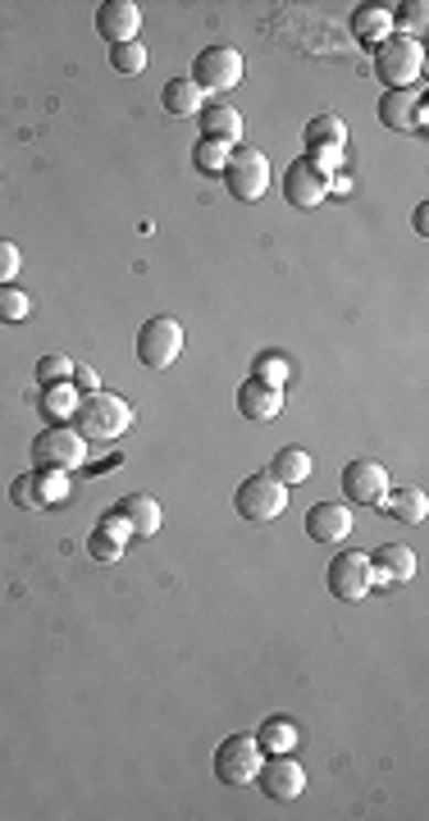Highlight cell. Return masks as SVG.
<instances>
[{"label": "cell", "instance_id": "obj_1", "mask_svg": "<svg viewBox=\"0 0 429 821\" xmlns=\"http://www.w3.org/2000/svg\"><path fill=\"white\" fill-rule=\"evenodd\" d=\"M74 434L83 443H115L128 425H133V410H128L124 397L106 393V388H96V393H83L78 406H74V416H69Z\"/></svg>", "mask_w": 429, "mask_h": 821}, {"label": "cell", "instance_id": "obj_8", "mask_svg": "<svg viewBox=\"0 0 429 821\" xmlns=\"http://www.w3.org/2000/svg\"><path fill=\"white\" fill-rule=\"evenodd\" d=\"M187 78L202 87V96L206 92H228V87L243 83V55L234 46H206V51H196Z\"/></svg>", "mask_w": 429, "mask_h": 821}, {"label": "cell", "instance_id": "obj_26", "mask_svg": "<svg viewBox=\"0 0 429 821\" xmlns=\"http://www.w3.org/2000/svg\"><path fill=\"white\" fill-rule=\"evenodd\" d=\"M297 739H302V731H297V726L288 722V716H270V722L256 731L260 753H292V748H297Z\"/></svg>", "mask_w": 429, "mask_h": 821}, {"label": "cell", "instance_id": "obj_36", "mask_svg": "<svg viewBox=\"0 0 429 821\" xmlns=\"http://www.w3.org/2000/svg\"><path fill=\"white\" fill-rule=\"evenodd\" d=\"M37 479H42V498H46V502H60V498H64V489H69V479H64V470H37Z\"/></svg>", "mask_w": 429, "mask_h": 821}, {"label": "cell", "instance_id": "obj_28", "mask_svg": "<svg viewBox=\"0 0 429 821\" xmlns=\"http://www.w3.org/2000/svg\"><path fill=\"white\" fill-rule=\"evenodd\" d=\"M74 406H78V393H74V384H51L46 393H42V410L51 416V425H64L74 416Z\"/></svg>", "mask_w": 429, "mask_h": 821}, {"label": "cell", "instance_id": "obj_31", "mask_svg": "<svg viewBox=\"0 0 429 821\" xmlns=\"http://www.w3.org/2000/svg\"><path fill=\"white\" fill-rule=\"evenodd\" d=\"M429 23V6L425 0H407V6H393V28H403V38H416V32Z\"/></svg>", "mask_w": 429, "mask_h": 821}, {"label": "cell", "instance_id": "obj_13", "mask_svg": "<svg viewBox=\"0 0 429 821\" xmlns=\"http://www.w3.org/2000/svg\"><path fill=\"white\" fill-rule=\"evenodd\" d=\"M138 28H142V10L133 0H106V6L96 10V32H101L110 46L138 42Z\"/></svg>", "mask_w": 429, "mask_h": 821}, {"label": "cell", "instance_id": "obj_34", "mask_svg": "<svg viewBox=\"0 0 429 821\" xmlns=\"http://www.w3.org/2000/svg\"><path fill=\"white\" fill-rule=\"evenodd\" d=\"M251 380H260V384H270V388H279L283 380H288V361L283 356H256V370H251Z\"/></svg>", "mask_w": 429, "mask_h": 821}, {"label": "cell", "instance_id": "obj_19", "mask_svg": "<svg viewBox=\"0 0 429 821\" xmlns=\"http://www.w3.org/2000/svg\"><path fill=\"white\" fill-rule=\"evenodd\" d=\"M238 410L247 420H275L279 410H283V393L279 388H270V384H260V380H247L243 388H238Z\"/></svg>", "mask_w": 429, "mask_h": 821}, {"label": "cell", "instance_id": "obj_32", "mask_svg": "<svg viewBox=\"0 0 429 821\" xmlns=\"http://www.w3.org/2000/svg\"><path fill=\"white\" fill-rule=\"evenodd\" d=\"M28 311H32V297H28V292L0 288V320H6V324H19V320H28Z\"/></svg>", "mask_w": 429, "mask_h": 821}, {"label": "cell", "instance_id": "obj_27", "mask_svg": "<svg viewBox=\"0 0 429 821\" xmlns=\"http://www.w3.org/2000/svg\"><path fill=\"white\" fill-rule=\"evenodd\" d=\"M228 156H234V147H224V142H211V137H202V142L192 147V169L196 174H206V179H219L224 174V164Z\"/></svg>", "mask_w": 429, "mask_h": 821}, {"label": "cell", "instance_id": "obj_30", "mask_svg": "<svg viewBox=\"0 0 429 821\" xmlns=\"http://www.w3.org/2000/svg\"><path fill=\"white\" fill-rule=\"evenodd\" d=\"M10 502H14L19 511H37V507H46V498H42V479H37V475H19L14 484H10Z\"/></svg>", "mask_w": 429, "mask_h": 821}, {"label": "cell", "instance_id": "obj_23", "mask_svg": "<svg viewBox=\"0 0 429 821\" xmlns=\"http://www.w3.org/2000/svg\"><path fill=\"white\" fill-rule=\"evenodd\" d=\"M352 38L366 42V46H379L393 38V6H361L352 14Z\"/></svg>", "mask_w": 429, "mask_h": 821}, {"label": "cell", "instance_id": "obj_12", "mask_svg": "<svg viewBox=\"0 0 429 821\" xmlns=\"http://www.w3.org/2000/svg\"><path fill=\"white\" fill-rule=\"evenodd\" d=\"M283 196H288V205H297V211H311V205H320L329 196V179L311 160H292L288 174H283Z\"/></svg>", "mask_w": 429, "mask_h": 821}, {"label": "cell", "instance_id": "obj_9", "mask_svg": "<svg viewBox=\"0 0 429 821\" xmlns=\"http://www.w3.org/2000/svg\"><path fill=\"white\" fill-rule=\"evenodd\" d=\"M324 585L334 598L343 603H361L371 589H375V575H371V557L366 553H339L324 571Z\"/></svg>", "mask_w": 429, "mask_h": 821}, {"label": "cell", "instance_id": "obj_11", "mask_svg": "<svg viewBox=\"0 0 429 821\" xmlns=\"http://www.w3.org/2000/svg\"><path fill=\"white\" fill-rule=\"evenodd\" d=\"M343 493H347V502H356V507H379V498L388 493V470H384L379 461H371V457L347 461V470H343Z\"/></svg>", "mask_w": 429, "mask_h": 821}, {"label": "cell", "instance_id": "obj_2", "mask_svg": "<svg viewBox=\"0 0 429 821\" xmlns=\"http://www.w3.org/2000/svg\"><path fill=\"white\" fill-rule=\"evenodd\" d=\"M425 74V46L416 38L393 32L388 42L375 46V78L388 83V92H411Z\"/></svg>", "mask_w": 429, "mask_h": 821}, {"label": "cell", "instance_id": "obj_20", "mask_svg": "<svg viewBox=\"0 0 429 821\" xmlns=\"http://www.w3.org/2000/svg\"><path fill=\"white\" fill-rule=\"evenodd\" d=\"M196 124H202V137H211V142H224V147H238L243 137V115L234 106H202V115H196Z\"/></svg>", "mask_w": 429, "mask_h": 821}, {"label": "cell", "instance_id": "obj_15", "mask_svg": "<svg viewBox=\"0 0 429 821\" xmlns=\"http://www.w3.org/2000/svg\"><path fill=\"white\" fill-rule=\"evenodd\" d=\"M371 575H375V585H407L416 575V553L403 543H384L371 553Z\"/></svg>", "mask_w": 429, "mask_h": 821}, {"label": "cell", "instance_id": "obj_21", "mask_svg": "<svg viewBox=\"0 0 429 821\" xmlns=\"http://www.w3.org/2000/svg\"><path fill=\"white\" fill-rule=\"evenodd\" d=\"M160 106L170 110L174 119H196L202 115V106H206V96H202V87H196L192 78H170L164 83V92H160Z\"/></svg>", "mask_w": 429, "mask_h": 821}, {"label": "cell", "instance_id": "obj_35", "mask_svg": "<svg viewBox=\"0 0 429 821\" xmlns=\"http://www.w3.org/2000/svg\"><path fill=\"white\" fill-rule=\"evenodd\" d=\"M23 269V256H19V247L14 243H6V237H0V288L6 284H14V274Z\"/></svg>", "mask_w": 429, "mask_h": 821}, {"label": "cell", "instance_id": "obj_10", "mask_svg": "<svg viewBox=\"0 0 429 821\" xmlns=\"http://www.w3.org/2000/svg\"><path fill=\"white\" fill-rule=\"evenodd\" d=\"M256 785H260V795H266V799H275V803H292L297 795L307 790V771L297 767V763L288 758V753H275L270 763H260Z\"/></svg>", "mask_w": 429, "mask_h": 821}, {"label": "cell", "instance_id": "obj_37", "mask_svg": "<svg viewBox=\"0 0 429 821\" xmlns=\"http://www.w3.org/2000/svg\"><path fill=\"white\" fill-rule=\"evenodd\" d=\"M69 384H78L83 393H96V370L78 361V365H74V374H69Z\"/></svg>", "mask_w": 429, "mask_h": 821}, {"label": "cell", "instance_id": "obj_17", "mask_svg": "<svg viewBox=\"0 0 429 821\" xmlns=\"http://www.w3.org/2000/svg\"><path fill=\"white\" fill-rule=\"evenodd\" d=\"M379 507L388 511L393 521H403V525H425V516H429V498H425L420 484H398V489H388V493L379 498Z\"/></svg>", "mask_w": 429, "mask_h": 821}, {"label": "cell", "instance_id": "obj_6", "mask_svg": "<svg viewBox=\"0 0 429 821\" xmlns=\"http://www.w3.org/2000/svg\"><path fill=\"white\" fill-rule=\"evenodd\" d=\"M260 744L251 731H238V735H228L219 748H215V776L224 785H256V771H260Z\"/></svg>", "mask_w": 429, "mask_h": 821}, {"label": "cell", "instance_id": "obj_18", "mask_svg": "<svg viewBox=\"0 0 429 821\" xmlns=\"http://www.w3.org/2000/svg\"><path fill=\"white\" fill-rule=\"evenodd\" d=\"M119 516H124V525H128V534H138V539H151V534H160V502L151 498V493H128L119 507Z\"/></svg>", "mask_w": 429, "mask_h": 821}, {"label": "cell", "instance_id": "obj_25", "mask_svg": "<svg viewBox=\"0 0 429 821\" xmlns=\"http://www.w3.org/2000/svg\"><path fill=\"white\" fill-rule=\"evenodd\" d=\"M416 106H420L416 92H384V100H379V124L393 128V132H403V128L416 124Z\"/></svg>", "mask_w": 429, "mask_h": 821}, {"label": "cell", "instance_id": "obj_16", "mask_svg": "<svg viewBox=\"0 0 429 821\" xmlns=\"http://www.w3.org/2000/svg\"><path fill=\"white\" fill-rule=\"evenodd\" d=\"M124 539H128L124 516H119V511H106L101 525H96V530L87 534V557H92V562H101V566L119 562V557H124Z\"/></svg>", "mask_w": 429, "mask_h": 821}, {"label": "cell", "instance_id": "obj_24", "mask_svg": "<svg viewBox=\"0 0 429 821\" xmlns=\"http://www.w3.org/2000/svg\"><path fill=\"white\" fill-rule=\"evenodd\" d=\"M347 147V124L339 115H315L307 124V151H343Z\"/></svg>", "mask_w": 429, "mask_h": 821}, {"label": "cell", "instance_id": "obj_4", "mask_svg": "<svg viewBox=\"0 0 429 821\" xmlns=\"http://www.w3.org/2000/svg\"><path fill=\"white\" fill-rule=\"evenodd\" d=\"M183 356V324L170 316H151L138 329V361L147 370H170Z\"/></svg>", "mask_w": 429, "mask_h": 821}, {"label": "cell", "instance_id": "obj_14", "mask_svg": "<svg viewBox=\"0 0 429 821\" xmlns=\"http://www.w3.org/2000/svg\"><path fill=\"white\" fill-rule=\"evenodd\" d=\"M307 534H311V543H324V547L343 543L352 534V511L343 502H315L307 511Z\"/></svg>", "mask_w": 429, "mask_h": 821}, {"label": "cell", "instance_id": "obj_29", "mask_svg": "<svg viewBox=\"0 0 429 821\" xmlns=\"http://www.w3.org/2000/svg\"><path fill=\"white\" fill-rule=\"evenodd\" d=\"M110 68L124 78H133L147 68V46L142 42H124V46H110Z\"/></svg>", "mask_w": 429, "mask_h": 821}, {"label": "cell", "instance_id": "obj_38", "mask_svg": "<svg viewBox=\"0 0 429 821\" xmlns=\"http://www.w3.org/2000/svg\"><path fill=\"white\" fill-rule=\"evenodd\" d=\"M411 224H416V233H429V211H425V205H416V215H411Z\"/></svg>", "mask_w": 429, "mask_h": 821}, {"label": "cell", "instance_id": "obj_33", "mask_svg": "<svg viewBox=\"0 0 429 821\" xmlns=\"http://www.w3.org/2000/svg\"><path fill=\"white\" fill-rule=\"evenodd\" d=\"M69 374H74V361L69 356H42L37 361V384H69Z\"/></svg>", "mask_w": 429, "mask_h": 821}, {"label": "cell", "instance_id": "obj_3", "mask_svg": "<svg viewBox=\"0 0 429 821\" xmlns=\"http://www.w3.org/2000/svg\"><path fill=\"white\" fill-rule=\"evenodd\" d=\"M234 507H238V516L243 521H256V525H270L283 516V507H288V489L279 484L275 475H251L238 484L234 493Z\"/></svg>", "mask_w": 429, "mask_h": 821}, {"label": "cell", "instance_id": "obj_7", "mask_svg": "<svg viewBox=\"0 0 429 821\" xmlns=\"http://www.w3.org/2000/svg\"><path fill=\"white\" fill-rule=\"evenodd\" d=\"M32 461L37 470H74L87 461V443L74 434V425H51L32 438Z\"/></svg>", "mask_w": 429, "mask_h": 821}, {"label": "cell", "instance_id": "obj_5", "mask_svg": "<svg viewBox=\"0 0 429 821\" xmlns=\"http://www.w3.org/2000/svg\"><path fill=\"white\" fill-rule=\"evenodd\" d=\"M224 188L234 192L238 201H260L266 196V188H270V156L266 151H256V147H243V151H234L228 156V164H224Z\"/></svg>", "mask_w": 429, "mask_h": 821}, {"label": "cell", "instance_id": "obj_22", "mask_svg": "<svg viewBox=\"0 0 429 821\" xmlns=\"http://www.w3.org/2000/svg\"><path fill=\"white\" fill-rule=\"evenodd\" d=\"M311 470H315L311 452H307V448H292V443H288V448H279V452H275V461H270V470H266V475H275L283 489H302L307 479H311Z\"/></svg>", "mask_w": 429, "mask_h": 821}]
</instances>
